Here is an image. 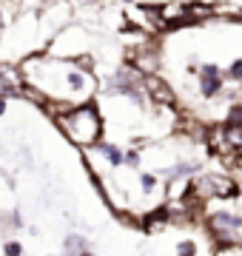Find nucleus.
<instances>
[{"instance_id":"6ab92c4d","label":"nucleus","mask_w":242,"mask_h":256,"mask_svg":"<svg viewBox=\"0 0 242 256\" xmlns=\"http://www.w3.org/2000/svg\"><path fill=\"white\" fill-rule=\"evenodd\" d=\"M3 114H6V100L0 97V117H3Z\"/></svg>"},{"instance_id":"412c9836","label":"nucleus","mask_w":242,"mask_h":256,"mask_svg":"<svg viewBox=\"0 0 242 256\" xmlns=\"http://www.w3.org/2000/svg\"><path fill=\"white\" fill-rule=\"evenodd\" d=\"M80 256H97V254H94L92 248H88V250H83V254H80Z\"/></svg>"},{"instance_id":"4468645a","label":"nucleus","mask_w":242,"mask_h":256,"mask_svg":"<svg viewBox=\"0 0 242 256\" xmlns=\"http://www.w3.org/2000/svg\"><path fill=\"white\" fill-rule=\"evenodd\" d=\"M225 126L242 128V102H234L231 108H228V117H225Z\"/></svg>"},{"instance_id":"0eeeda50","label":"nucleus","mask_w":242,"mask_h":256,"mask_svg":"<svg viewBox=\"0 0 242 256\" xmlns=\"http://www.w3.org/2000/svg\"><path fill=\"white\" fill-rule=\"evenodd\" d=\"M168 225H174L171 222L168 202H162V205H157V208H151V210H140V230L142 234H160Z\"/></svg>"},{"instance_id":"a211bd4d","label":"nucleus","mask_w":242,"mask_h":256,"mask_svg":"<svg viewBox=\"0 0 242 256\" xmlns=\"http://www.w3.org/2000/svg\"><path fill=\"white\" fill-rule=\"evenodd\" d=\"M228 77H231L234 82H242V60H236V63L228 68Z\"/></svg>"},{"instance_id":"aec40b11","label":"nucleus","mask_w":242,"mask_h":256,"mask_svg":"<svg viewBox=\"0 0 242 256\" xmlns=\"http://www.w3.org/2000/svg\"><path fill=\"white\" fill-rule=\"evenodd\" d=\"M3 28H6V18H3V12H0V34H3Z\"/></svg>"},{"instance_id":"dca6fc26","label":"nucleus","mask_w":242,"mask_h":256,"mask_svg":"<svg viewBox=\"0 0 242 256\" xmlns=\"http://www.w3.org/2000/svg\"><path fill=\"white\" fill-rule=\"evenodd\" d=\"M3 256H23V242L20 239H6L3 242Z\"/></svg>"},{"instance_id":"6e6552de","label":"nucleus","mask_w":242,"mask_h":256,"mask_svg":"<svg viewBox=\"0 0 242 256\" xmlns=\"http://www.w3.org/2000/svg\"><path fill=\"white\" fill-rule=\"evenodd\" d=\"M157 12H160L162 26H186V23H188L186 3H177V0H171V3H160Z\"/></svg>"},{"instance_id":"ddd939ff","label":"nucleus","mask_w":242,"mask_h":256,"mask_svg":"<svg viewBox=\"0 0 242 256\" xmlns=\"http://www.w3.org/2000/svg\"><path fill=\"white\" fill-rule=\"evenodd\" d=\"M142 162V151L137 146L134 148H126V168H131V171H137Z\"/></svg>"},{"instance_id":"f257e3e1","label":"nucleus","mask_w":242,"mask_h":256,"mask_svg":"<svg viewBox=\"0 0 242 256\" xmlns=\"http://www.w3.org/2000/svg\"><path fill=\"white\" fill-rule=\"evenodd\" d=\"M54 126L66 134V140L77 146L80 151H88L97 142H102V131H106V122H102V114L97 111L94 102H80V106H72L66 108L63 114L54 117Z\"/></svg>"},{"instance_id":"f03ea898","label":"nucleus","mask_w":242,"mask_h":256,"mask_svg":"<svg viewBox=\"0 0 242 256\" xmlns=\"http://www.w3.org/2000/svg\"><path fill=\"white\" fill-rule=\"evenodd\" d=\"M202 228L211 239L214 254H228L242 248V214L234 208H220V210H205Z\"/></svg>"},{"instance_id":"4be33fe9","label":"nucleus","mask_w":242,"mask_h":256,"mask_svg":"<svg viewBox=\"0 0 242 256\" xmlns=\"http://www.w3.org/2000/svg\"><path fill=\"white\" fill-rule=\"evenodd\" d=\"M80 3H92V0H80Z\"/></svg>"},{"instance_id":"1a4fd4ad","label":"nucleus","mask_w":242,"mask_h":256,"mask_svg":"<svg viewBox=\"0 0 242 256\" xmlns=\"http://www.w3.org/2000/svg\"><path fill=\"white\" fill-rule=\"evenodd\" d=\"M88 151H97V154H102V160H106V165L108 168H122L126 165V148H120V146H114V142H97L94 148H88Z\"/></svg>"},{"instance_id":"39448f33","label":"nucleus","mask_w":242,"mask_h":256,"mask_svg":"<svg viewBox=\"0 0 242 256\" xmlns=\"http://www.w3.org/2000/svg\"><path fill=\"white\" fill-rule=\"evenodd\" d=\"M23 88H26V77L18 66L3 63L0 66V97H23Z\"/></svg>"},{"instance_id":"423d86ee","label":"nucleus","mask_w":242,"mask_h":256,"mask_svg":"<svg viewBox=\"0 0 242 256\" xmlns=\"http://www.w3.org/2000/svg\"><path fill=\"white\" fill-rule=\"evenodd\" d=\"M196 82H200V94L205 100H214L222 94V86H225V74L216 68V66H202L200 74H196Z\"/></svg>"},{"instance_id":"2eb2a0df","label":"nucleus","mask_w":242,"mask_h":256,"mask_svg":"<svg viewBox=\"0 0 242 256\" xmlns=\"http://www.w3.org/2000/svg\"><path fill=\"white\" fill-rule=\"evenodd\" d=\"M174 250H177V256H196V250H200V248H196L194 239L188 236V239H180Z\"/></svg>"},{"instance_id":"9d476101","label":"nucleus","mask_w":242,"mask_h":256,"mask_svg":"<svg viewBox=\"0 0 242 256\" xmlns=\"http://www.w3.org/2000/svg\"><path fill=\"white\" fill-rule=\"evenodd\" d=\"M83 250H88V239H86L83 234L72 230V234L63 236V256H80Z\"/></svg>"},{"instance_id":"20e7f679","label":"nucleus","mask_w":242,"mask_h":256,"mask_svg":"<svg viewBox=\"0 0 242 256\" xmlns=\"http://www.w3.org/2000/svg\"><path fill=\"white\" fill-rule=\"evenodd\" d=\"M126 63H131L137 72H142V74H157V68H160V52L154 46H148V43H142V46L128 48V60H126Z\"/></svg>"},{"instance_id":"9b49d317","label":"nucleus","mask_w":242,"mask_h":256,"mask_svg":"<svg viewBox=\"0 0 242 256\" xmlns=\"http://www.w3.org/2000/svg\"><path fill=\"white\" fill-rule=\"evenodd\" d=\"M186 12H188V23H196V20L214 18L216 6L214 3H186Z\"/></svg>"},{"instance_id":"7ed1b4c3","label":"nucleus","mask_w":242,"mask_h":256,"mask_svg":"<svg viewBox=\"0 0 242 256\" xmlns=\"http://www.w3.org/2000/svg\"><path fill=\"white\" fill-rule=\"evenodd\" d=\"M142 92H146V97L151 102H157V106H174V100H177L174 88L160 74H142Z\"/></svg>"},{"instance_id":"f8f14e48","label":"nucleus","mask_w":242,"mask_h":256,"mask_svg":"<svg viewBox=\"0 0 242 256\" xmlns=\"http://www.w3.org/2000/svg\"><path fill=\"white\" fill-rule=\"evenodd\" d=\"M140 191H142V196H154V194L160 191V174L142 171L140 174Z\"/></svg>"},{"instance_id":"f3484780","label":"nucleus","mask_w":242,"mask_h":256,"mask_svg":"<svg viewBox=\"0 0 242 256\" xmlns=\"http://www.w3.org/2000/svg\"><path fill=\"white\" fill-rule=\"evenodd\" d=\"M6 225H9V228H14V230H20L23 225H26V222H23V214H20V210H12L9 216H6Z\"/></svg>"},{"instance_id":"5701e85b","label":"nucleus","mask_w":242,"mask_h":256,"mask_svg":"<svg viewBox=\"0 0 242 256\" xmlns=\"http://www.w3.org/2000/svg\"><path fill=\"white\" fill-rule=\"evenodd\" d=\"M240 86H242V82H240Z\"/></svg>"}]
</instances>
